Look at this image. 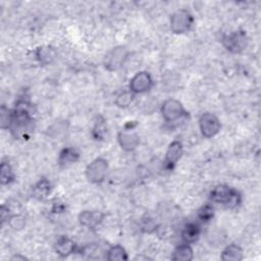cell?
I'll return each instance as SVG.
<instances>
[{
  "label": "cell",
  "instance_id": "obj_25",
  "mask_svg": "<svg viewBox=\"0 0 261 261\" xmlns=\"http://www.w3.org/2000/svg\"><path fill=\"white\" fill-rule=\"evenodd\" d=\"M101 126H102V124H97L94 130H101ZM94 132H95V133H97V136H96V138H99V139H101V138H102V136H103V134H104V132H103V131H94Z\"/></svg>",
  "mask_w": 261,
  "mask_h": 261
},
{
  "label": "cell",
  "instance_id": "obj_8",
  "mask_svg": "<svg viewBox=\"0 0 261 261\" xmlns=\"http://www.w3.org/2000/svg\"><path fill=\"white\" fill-rule=\"evenodd\" d=\"M153 80L150 74L146 72H140L136 74L130 82V91L136 94H142L151 89Z\"/></svg>",
  "mask_w": 261,
  "mask_h": 261
},
{
  "label": "cell",
  "instance_id": "obj_24",
  "mask_svg": "<svg viewBox=\"0 0 261 261\" xmlns=\"http://www.w3.org/2000/svg\"><path fill=\"white\" fill-rule=\"evenodd\" d=\"M9 223L14 230H21L25 225V219L21 215H13L9 218Z\"/></svg>",
  "mask_w": 261,
  "mask_h": 261
},
{
  "label": "cell",
  "instance_id": "obj_18",
  "mask_svg": "<svg viewBox=\"0 0 261 261\" xmlns=\"http://www.w3.org/2000/svg\"><path fill=\"white\" fill-rule=\"evenodd\" d=\"M50 191H51L50 182L46 179H42L33 188V194L35 198H37L39 200H44L50 194Z\"/></svg>",
  "mask_w": 261,
  "mask_h": 261
},
{
  "label": "cell",
  "instance_id": "obj_21",
  "mask_svg": "<svg viewBox=\"0 0 261 261\" xmlns=\"http://www.w3.org/2000/svg\"><path fill=\"white\" fill-rule=\"evenodd\" d=\"M133 100H134V93L132 91H126V92L120 93L116 97L115 104L118 107L126 108L130 106V104L133 102Z\"/></svg>",
  "mask_w": 261,
  "mask_h": 261
},
{
  "label": "cell",
  "instance_id": "obj_9",
  "mask_svg": "<svg viewBox=\"0 0 261 261\" xmlns=\"http://www.w3.org/2000/svg\"><path fill=\"white\" fill-rule=\"evenodd\" d=\"M183 154V145L180 141H173L169 146L165 154L164 166L167 169H172Z\"/></svg>",
  "mask_w": 261,
  "mask_h": 261
},
{
  "label": "cell",
  "instance_id": "obj_12",
  "mask_svg": "<svg viewBox=\"0 0 261 261\" xmlns=\"http://www.w3.org/2000/svg\"><path fill=\"white\" fill-rule=\"evenodd\" d=\"M55 251L61 257H67L76 251V244L73 240L66 237H61L55 245Z\"/></svg>",
  "mask_w": 261,
  "mask_h": 261
},
{
  "label": "cell",
  "instance_id": "obj_23",
  "mask_svg": "<svg viewBox=\"0 0 261 261\" xmlns=\"http://www.w3.org/2000/svg\"><path fill=\"white\" fill-rule=\"evenodd\" d=\"M141 229L144 233L151 234L156 231V223L151 217L145 216L142 218V221H141Z\"/></svg>",
  "mask_w": 261,
  "mask_h": 261
},
{
  "label": "cell",
  "instance_id": "obj_14",
  "mask_svg": "<svg viewBox=\"0 0 261 261\" xmlns=\"http://www.w3.org/2000/svg\"><path fill=\"white\" fill-rule=\"evenodd\" d=\"M200 234V227L197 223H189L184 228L182 232V239L185 242V244H191L194 243Z\"/></svg>",
  "mask_w": 261,
  "mask_h": 261
},
{
  "label": "cell",
  "instance_id": "obj_5",
  "mask_svg": "<svg viewBox=\"0 0 261 261\" xmlns=\"http://www.w3.org/2000/svg\"><path fill=\"white\" fill-rule=\"evenodd\" d=\"M223 46L233 53H240L243 50H245L248 44V39L245 32L236 31L230 33L222 38Z\"/></svg>",
  "mask_w": 261,
  "mask_h": 261
},
{
  "label": "cell",
  "instance_id": "obj_26",
  "mask_svg": "<svg viewBox=\"0 0 261 261\" xmlns=\"http://www.w3.org/2000/svg\"><path fill=\"white\" fill-rule=\"evenodd\" d=\"M12 259H22V260H25L26 258H25V257H21V256H15V257H13Z\"/></svg>",
  "mask_w": 261,
  "mask_h": 261
},
{
  "label": "cell",
  "instance_id": "obj_4",
  "mask_svg": "<svg viewBox=\"0 0 261 261\" xmlns=\"http://www.w3.org/2000/svg\"><path fill=\"white\" fill-rule=\"evenodd\" d=\"M108 169L107 160L104 158H97L93 160L86 168V177L93 184L102 183L106 177Z\"/></svg>",
  "mask_w": 261,
  "mask_h": 261
},
{
  "label": "cell",
  "instance_id": "obj_17",
  "mask_svg": "<svg viewBox=\"0 0 261 261\" xmlns=\"http://www.w3.org/2000/svg\"><path fill=\"white\" fill-rule=\"evenodd\" d=\"M79 156V153L74 148H65L59 154L58 163L61 166L71 165L78 161Z\"/></svg>",
  "mask_w": 261,
  "mask_h": 261
},
{
  "label": "cell",
  "instance_id": "obj_19",
  "mask_svg": "<svg viewBox=\"0 0 261 261\" xmlns=\"http://www.w3.org/2000/svg\"><path fill=\"white\" fill-rule=\"evenodd\" d=\"M128 254L124 247L119 245L112 246L107 252V259L109 261H118V260H128Z\"/></svg>",
  "mask_w": 261,
  "mask_h": 261
},
{
  "label": "cell",
  "instance_id": "obj_16",
  "mask_svg": "<svg viewBox=\"0 0 261 261\" xmlns=\"http://www.w3.org/2000/svg\"><path fill=\"white\" fill-rule=\"evenodd\" d=\"M194 257L193 250L189 244H183L176 248L171 255V259L175 261H190Z\"/></svg>",
  "mask_w": 261,
  "mask_h": 261
},
{
  "label": "cell",
  "instance_id": "obj_15",
  "mask_svg": "<svg viewBox=\"0 0 261 261\" xmlns=\"http://www.w3.org/2000/svg\"><path fill=\"white\" fill-rule=\"evenodd\" d=\"M243 250L236 244L229 245L221 253V260L223 261H241L243 259Z\"/></svg>",
  "mask_w": 261,
  "mask_h": 261
},
{
  "label": "cell",
  "instance_id": "obj_11",
  "mask_svg": "<svg viewBox=\"0 0 261 261\" xmlns=\"http://www.w3.org/2000/svg\"><path fill=\"white\" fill-rule=\"evenodd\" d=\"M118 143L125 151H133L139 144V137L133 132H120L118 134Z\"/></svg>",
  "mask_w": 261,
  "mask_h": 261
},
{
  "label": "cell",
  "instance_id": "obj_10",
  "mask_svg": "<svg viewBox=\"0 0 261 261\" xmlns=\"http://www.w3.org/2000/svg\"><path fill=\"white\" fill-rule=\"evenodd\" d=\"M104 218V214L100 211H93V210H86L80 213L79 221L83 227L95 229L97 225H99Z\"/></svg>",
  "mask_w": 261,
  "mask_h": 261
},
{
  "label": "cell",
  "instance_id": "obj_2",
  "mask_svg": "<svg viewBox=\"0 0 261 261\" xmlns=\"http://www.w3.org/2000/svg\"><path fill=\"white\" fill-rule=\"evenodd\" d=\"M129 56V51L124 46H116L108 51L104 57V66L109 72H114L125 64Z\"/></svg>",
  "mask_w": 261,
  "mask_h": 261
},
{
  "label": "cell",
  "instance_id": "obj_3",
  "mask_svg": "<svg viewBox=\"0 0 261 261\" xmlns=\"http://www.w3.org/2000/svg\"><path fill=\"white\" fill-rule=\"evenodd\" d=\"M194 17L186 9L177 10L170 17V29L175 34H183L188 32L192 27Z\"/></svg>",
  "mask_w": 261,
  "mask_h": 261
},
{
  "label": "cell",
  "instance_id": "obj_7",
  "mask_svg": "<svg viewBox=\"0 0 261 261\" xmlns=\"http://www.w3.org/2000/svg\"><path fill=\"white\" fill-rule=\"evenodd\" d=\"M199 127L205 138H212L220 131V121L212 113H203L199 119Z\"/></svg>",
  "mask_w": 261,
  "mask_h": 261
},
{
  "label": "cell",
  "instance_id": "obj_20",
  "mask_svg": "<svg viewBox=\"0 0 261 261\" xmlns=\"http://www.w3.org/2000/svg\"><path fill=\"white\" fill-rule=\"evenodd\" d=\"M14 179V175L10 165L7 162H2L0 167V180L2 185H8Z\"/></svg>",
  "mask_w": 261,
  "mask_h": 261
},
{
  "label": "cell",
  "instance_id": "obj_13",
  "mask_svg": "<svg viewBox=\"0 0 261 261\" xmlns=\"http://www.w3.org/2000/svg\"><path fill=\"white\" fill-rule=\"evenodd\" d=\"M56 56V51L51 46H41L36 51V57L42 65L51 63Z\"/></svg>",
  "mask_w": 261,
  "mask_h": 261
},
{
  "label": "cell",
  "instance_id": "obj_22",
  "mask_svg": "<svg viewBox=\"0 0 261 261\" xmlns=\"http://www.w3.org/2000/svg\"><path fill=\"white\" fill-rule=\"evenodd\" d=\"M214 214V209L213 207L210 205H205L200 208V210L198 211V216L202 221H209Z\"/></svg>",
  "mask_w": 261,
  "mask_h": 261
},
{
  "label": "cell",
  "instance_id": "obj_1",
  "mask_svg": "<svg viewBox=\"0 0 261 261\" xmlns=\"http://www.w3.org/2000/svg\"><path fill=\"white\" fill-rule=\"evenodd\" d=\"M210 199L214 203H218L230 208L236 207L241 203V195L238 191L227 185L216 186L210 193Z\"/></svg>",
  "mask_w": 261,
  "mask_h": 261
},
{
  "label": "cell",
  "instance_id": "obj_6",
  "mask_svg": "<svg viewBox=\"0 0 261 261\" xmlns=\"http://www.w3.org/2000/svg\"><path fill=\"white\" fill-rule=\"evenodd\" d=\"M161 114L167 123H173V121L187 115V112L180 101L176 99H168L162 104Z\"/></svg>",
  "mask_w": 261,
  "mask_h": 261
}]
</instances>
